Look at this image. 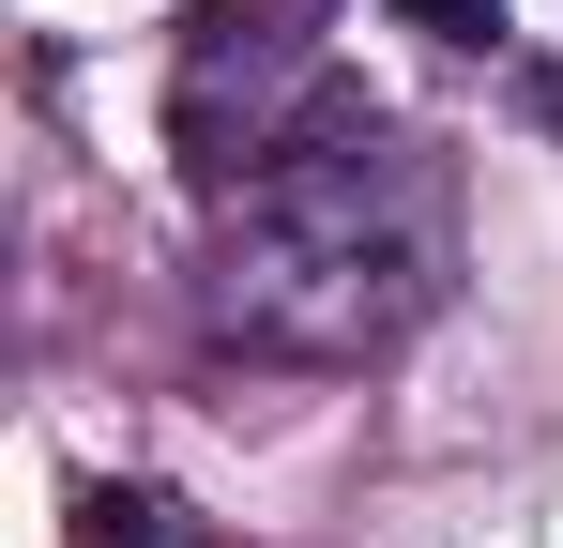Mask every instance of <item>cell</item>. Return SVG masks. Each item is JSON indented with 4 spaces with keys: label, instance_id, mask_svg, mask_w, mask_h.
Returning a JSON list of instances; mask_svg holds the SVG:
<instances>
[{
    "label": "cell",
    "instance_id": "obj_1",
    "mask_svg": "<svg viewBox=\"0 0 563 548\" xmlns=\"http://www.w3.org/2000/svg\"><path fill=\"white\" fill-rule=\"evenodd\" d=\"M442 260H457V198L427 168V138H396L380 107L335 91L275 168L229 198L198 320L229 351H275V365H366L442 305Z\"/></svg>",
    "mask_w": 563,
    "mask_h": 548
},
{
    "label": "cell",
    "instance_id": "obj_2",
    "mask_svg": "<svg viewBox=\"0 0 563 548\" xmlns=\"http://www.w3.org/2000/svg\"><path fill=\"white\" fill-rule=\"evenodd\" d=\"M320 15H335V0H198L184 77H168V138H184V168L213 183V198H244V183L335 107Z\"/></svg>",
    "mask_w": 563,
    "mask_h": 548
},
{
    "label": "cell",
    "instance_id": "obj_3",
    "mask_svg": "<svg viewBox=\"0 0 563 548\" xmlns=\"http://www.w3.org/2000/svg\"><path fill=\"white\" fill-rule=\"evenodd\" d=\"M77 548H184V518L153 487H77Z\"/></svg>",
    "mask_w": 563,
    "mask_h": 548
},
{
    "label": "cell",
    "instance_id": "obj_4",
    "mask_svg": "<svg viewBox=\"0 0 563 548\" xmlns=\"http://www.w3.org/2000/svg\"><path fill=\"white\" fill-rule=\"evenodd\" d=\"M411 31H442V46H503V0H396Z\"/></svg>",
    "mask_w": 563,
    "mask_h": 548
}]
</instances>
